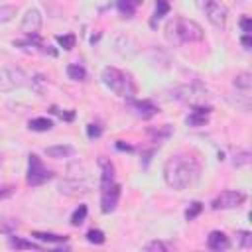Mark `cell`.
<instances>
[{"label":"cell","instance_id":"12","mask_svg":"<svg viewBox=\"0 0 252 252\" xmlns=\"http://www.w3.org/2000/svg\"><path fill=\"white\" fill-rule=\"evenodd\" d=\"M209 116H211V106H205V104H195L191 108V112L187 114L185 122L187 126H193V128H199V126H205L209 122Z\"/></svg>","mask_w":252,"mask_h":252},{"label":"cell","instance_id":"15","mask_svg":"<svg viewBox=\"0 0 252 252\" xmlns=\"http://www.w3.org/2000/svg\"><path fill=\"white\" fill-rule=\"evenodd\" d=\"M169 10H171V6H169V2H167V0H156V8H154L152 20H150V26H152V28H156V26H158V22H159L163 16H167V14H169Z\"/></svg>","mask_w":252,"mask_h":252},{"label":"cell","instance_id":"21","mask_svg":"<svg viewBox=\"0 0 252 252\" xmlns=\"http://www.w3.org/2000/svg\"><path fill=\"white\" fill-rule=\"evenodd\" d=\"M67 77L71 79V81H87V71H85V67L83 65H79V63H71V65H67Z\"/></svg>","mask_w":252,"mask_h":252},{"label":"cell","instance_id":"6","mask_svg":"<svg viewBox=\"0 0 252 252\" xmlns=\"http://www.w3.org/2000/svg\"><path fill=\"white\" fill-rule=\"evenodd\" d=\"M28 83V75L20 67H4L0 69V93H10Z\"/></svg>","mask_w":252,"mask_h":252},{"label":"cell","instance_id":"31","mask_svg":"<svg viewBox=\"0 0 252 252\" xmlns=\"http://www.w3.org/2000/svg\"><path fill=\"white\" fill-rule=\"evenodd\" d=\"M100 134H102V128H100L98 124H93V122H91V124L87 126V136H89L91 140H93V138H98Z\"/></svg>","mask_w":252,"mask_h":252},{"label":"cell","instance_id":"33","mask_svg":"<svg viewBox=\"0 0 252 252\" xmlns=\"http://www.w3.org/2000/svg\"><path fill=\"white\" fill-rule=\"evenodd\" d=\"M51 112H53V114H59V118H61V120H67V122H71V120L75 118V112H61L57 106H51Z\"/></svg>","mask_w":252,"mask_h":252},{"label":"cell","instance_id":"7","mask_svg":"<svg viewBox=\"0 0 252 252\" xmlns=\"http://www.w3.org/2000/svg\"><path fill=\"white\" fill-rule=\"evenodd\" d=\"M177 100L181 102H187L191 106L195 104H205V100L209 98L207 94V89L201 87V85H185V87H179L175 89V94H173Z\"/></svg>","mask_w":252,"mask_h":252},{"label":"cell","instance_id":"10","mask_svg":"<svg viewBox=\"0 0 252 252\" xmlns=\"http://www.w3.org/2000/svg\"><path fill=\"white\" fill-rule=\"evenodd\" d=\"M126 100H128V108H130L138 118H142V120H148V118H152V116H156V114L159 112L158 104H156L154 100H150V98H142V100L126 98Z\"/></svg>","mask_w":252,"mask_h":252},{"label":"cell","instance_id":"27","mask_svg":"<svg viewBox=\"0 0 252 252\" xmlns=\"http://www.w3.org/2000/svg\"><path fill=\"white\" fill-rule=\"evenodd\" d=\"M16 14H18V8L16 6H0V24L10 22Z\"/></svg>","mask_w":252,"mask_h":252},{"label":"cell","instance_id":"26","mask_svg":"<svg viewBox=\"0 0 252 252\" xmlns=\"http://www.w3.org/2000/svg\"><path fill=\"white\" fill-rule=\"evenodd\" d=\"M75 41H77V37L73 35V33H65V35H57V43L65 49V51H69V49H73L75 47Z\"/></svg>","mask_w":252,"mask_h":252},{"label":"cell","instance_id":"35","mask_svg":"<svg viewBox=\"0 0 252 252\" xmlns=\"http://www.w3.org/2000/svg\"><path fill=\"white\" fill-rule=\"evenodd\" d=\"M12 193H14V187H10V185H6V187H0V199H8Z\"/></svg>","mask_w":252,"mask_h":252},{"label":"cell","instance_id":"23","mask_svg":"<svg viewBox=\"0 0 252 252\" xmlns=\"http://www.w3.org/2000/svg\"><path fill=\"white\" fill-rule=\"evenodd\" d=\"M33 238L41 240V242H51V244H61V242H67V236H61V234H53V232H32Z\"/></svg>","mask_w":252,"mask_h":252},{"label":"cell","instance_id":"9","mask_svg":"<svg viewBox=\"0 0 252 252\" xmlns=\"http://www.w3.org/2000/svg\"><path fill=\"white\" fill-rule=\"evenodd\" d=\"M120 185L114 181L106 187H100V209L102 213H112L120 201Z\"/></svg>","mask_w":252,"mask_h":252},{"label":"cell","instance_id":"2","mask_svg":"<svg viewBox=\"0 0 252 252\" xmlns=\"http://www.w3.org/2000/svg\"><path fill=\"white\" fill-rule=\"evenodd\" d=\"M165 37L173 45H183V43L201 41L205 37V32L195 20L177 16V18H173L165 24Z\"/></svg>","mask_w":252,"mask_h":252},{"label":"cell","instance_id":"4","mask_svg":"<svg viewBox=\"0 0 252 252\" xmlns=\"http://www.w3.org/2000/svg\"><path fill=\"white\" fill-rule=\"evenodd\" d=\"M53 179V171L47 169L41 161V158L37 154H30L28 156V175H26V183L32 187L43 185L45 181Z\"/></svg>","mask_w":252,"mask_h":252},{"label":"cell","instance_id":"34","mask_svg":"<svg viewBox=\"0 0 252 252\" xmlns=\"http://www.w3.org/2000/svg\"><path fill=\"white\" fill-rule=\"evenodd\" d=\"M240 28H242V32H244L246 35H250V32H252V22H250L248 16H242V18H240Z\"/></svg>","mask_w":252,"mask_h":252},{"label":"cell","instance_id":"29","mask_svg":"<svg viewBox=\"0 0 252 252\" xmlns=\"http://www.w3.org/2000/svg\"><path fill=\"white\" fill-rule=\"evenodd\" d=\"M203 211V203H199V201H193L191 205H189V209L185 211V219L187 220H193L195 217H199V213Z\"/></svg>","mask_w":252,"mask_h":252},{"label":"cell","instance_id":"32","mask_svg":"<svg viewBox=\"0 0 252 252\" xmlns=\"http://www.w3.org/2000/svg\"><path fill=\"white\" fill-rule=\"evenodd\" d=\"M248 159H250V154L242 150V152H238L234 156V165H244V163H248Z\"/></svg>","mask_w":252,"mask_h":252},{"label":"cell","instance_id":"22","mask_svg":"<svg viewBox=\"0 0 252 252\" xmlns=\"http://www.w3.org/2000/svg\"><path fill=\"white\" fill-rule=\"evenodd\" d=\"M10 246L16 248V250H41L39 244H35V242H32V240L18 238V236H10Z\"/></svg>","mask_w":252,"mask_h":252},{"label":"cell","instance_id":"24","mask_svg":"<svg viewBox=\"0 0 252 252\" xmlns=\"http://www.w3.org/2000/svg\"><path fill=\"white\" fill-rule=\"evenodd\" d=\"M87 215H89L87 205H79V207L73 211V215H71V224H73V226H81V224L87 220Z\"/></svg>","mask_w":252,"mask_h":252},{"label":"cell","instance_id":"19","mask_svg":"<svg viewBox=\"0 0 252 252\" xmlns=\"http://www.w3.org/2000/svg\"><path fill=\"white\" fill-rule=\"evenodd\" d=\"M45 156H49V158H69V156H73V148L71 146H67V144H61V146H49V148H45Z\"/></svg>","mask_w":252,"mask_h":252},{"label":"cell","instance_id":"37","mask_svg":"<svg viewBox=\"0 0 252 252\" xmlns=\"http://www.w3.org/2000/svg\"><path fill=\"white\" fill-rule=\"evenodd\" d=\"M116 148L122 150V152H132V150H134L130 144H124V142H116Z\"/></svg>","mask_w":252,"mask_h":252},{"label":"cell","instance_id":"20","mask_svg":"<svg viewBox=\"0 0 252 252\" xmlns=\"http://www.w3.org/2000/svg\"><path fill=\"white\" fill-rule=\"evenodd\" d=\"M28 128L33 130V132H47V130L53 128V122L49 118H45V116H37V118H32L30 120Z\"/></svg>","mask_w":252,"mask_h":252},{"label":"cell","instance_id":"13","mask_svg":"<svg viewBox=\"0 0 252 252\" xmlns=\"http://www.w3.org/2000/svg\"><path fill=\"white\" fill-rule=\"evenodd\" d=\"M39 28H41V14H39V10L30 8V10L26 12L22 24H20V30H22L26 35H32V33H37Z\"/></svg>","mask_w":252,"mask_h":252},{"label":"cell","instance_id":"14","mask_svg":"<svg viewBox=\"0 0 252 252\" xmlns=\"http://www.w3.org/2000/svg\"><path fill=\"white\" fill-rule=\"evenodd\" d=\"M207 246H209L211 250L220 252V250H228V248H230V240H228V236H226L224 232L213 230V232L207 236Z\"/></svg>","mask_w":252,"mask_h":252},{"label":"cell","instance_id":"28","mask_svg":"<svg viewBox=\"0 0 252 252\" xmlns=\"http://www.w3.org/2000/svg\"><path fill=\"white\" fill-rule=\"evenodd\" d=\"M171 246L169 244H165V242H161V240H152V242H148L146 246H144V250H148V252H167Z\"/></svg>","mask_w":252,"mask_h":252},{"label":"cell","instance_id":"38","mask_svg":"<svg viewBox=\"0 0 252 252\" xmlns=\"http://www.w3.org/2000/svg\"><path fill=\"white\" fill-rule=\"evenodd\" d=\"M240 41H242V45H244L246 49H250V45H252V39H250V35H246V33H244V35L240 37Z\"/></svg>","mask_w":252,"mask_h":252},{"label":"cell","instance_id":"16","mask_svg":"<svg viewBox=\"0 0 252 252\" xmlns=\"http://www.w3.org/2000/svg\"><path fill=\"white\" fill-rule=\"evenodd\" d=\"M140 4L142 0H116V10L122 14V18H132Z\"/></svg>","mask_w":252,"mask_h":252},{"label":"cell","instance_id":"5","mask_svg":"<svg viewBox=\"0 0 252 252\" xmlns=\"http://www.w3.org/2000/svg\"><path fill=\"white\" fill-rule=\"evenodd\" d=\"M197 6L201 12H205L207 20L215 26V28H224L226 26V18H228V10L220 0H197Z\"/></svg>","mask_w":252,"mask_h":252},{"label":"cell","instance_id":"18","mask_svg":"<svg viewBox=\"0 0 252 252\" xmlns=\"http://www.w3.org/2000/svg\"><path fill=\"white\" fill-rule=\"evenodd\" d=\"M234 87L236 91H242V93H250L252 89V75L248 71H242L234 77Z\"/></svg>","mask_w":252,"mask_h":252},{"label":"cell","instance_id":"3","mask_svg":"<svg viewBox=\"0 0 252 252\" xmlns=\"http://www.w3.org/2000/svg\"><path fill=\"white\" fill-rule=\"evenodd\" d=\"M102 83L112 93H116L122 98H134V94H136V83H134V79L128 73H124V71H120L116 67H106L102 71Z\"/></svg>","mask_w":252,"mask_h":252},{"label":"cell","instance_id":"1","mask_svg":"<svg viewBox=\"0 0 252 252\" xmlns=\"http://www.w3.org/2000/svg\"><path fill=\"white\" fill-rule=\"evenodd\" d=\"M199 175L201 165L191 154H175L163 165V179L175 191L187 189L199 179Z\"/></svg>","mask_w":252,"mask_h":252},{"label":"cell","instance_id":"30","mask_svg":"<svg viewBox=\"0 0 252 252\" xmlns=\"http://www.w3.org/2000/svg\"><path fill=\"white\" fill-rule=\"evenodd\" d=\"M238 240H240V248H250L252 246V234L246 232V230L238 232Z\"/></svg>","mask_w":252,"mask_h":252},{"label":"cell","instance_id":"17","mask_svg":"<svg viewBox=\"0 0 252 252\" xmlns=\"http://www.w3.org/2000/svg\"><path fill=\"white\" fill-rule=\"evenodd\" d=\"M171 132H173V128L169 124H163V126H158V128H150L148 130V136L152 138V142L161 144L163 140H167L171 136Z\"/></svg>","mask_w":252,"mask_h":252},{"label":"cell","instance_id":"8","mask_svg":"<svg viewBox=\"0 0 252 252\" xmlns=\"http://www.w3.org/2000/svg\"><path fill=\"white\" fill-rule=\"evenodd\" d=\"M246 201V195L242 191H222L219 193L213 203H211V209L213 211H228V209H238L240 205H244Z\"/></svg>","mask_w":252,"mask_h":252},{"label":"cell","instance_id":"36","mask_svg":"<svg viewBox=\"0 0 252 252\" xmlns=\"http://www.w3.org/2000/svg\"><path fill=\"white\" fill-rule=\"evenodd\" d=\"M16 226H18V222H16V220H10V222H6V224H4V222H0V230H2V232H8L10 228H16Z\"/></svg>","mask_w":252,"mask_h":252},{"label":"cell","instance_id":"11","mask_svg":"<svg viewBox=\"0 0 252 252\" xmlns=\"http://www.w3.org/2000/svg\"><path fill=\"white\" fill-rule=\"evenodd\" d=\"M59 191L67 197H83L91 191V185L81 179H63L59 183Z\"/></svg>","mask_w":252,"mask_h":252},{"label":"cell","instance_id":"25","mask_svg":"<svg viewBox=\"0 0 252 252\" xmlns=\"http://www.w3.org/2000/svg\"><path fill=\"white\" fill-rule=\"evenodd\" d=\"M104 240H106V236L100 228H91L87 232V242H91V244H104Z\"/></svg>","mask_w":252,"mask_h":252}]
</instances>
